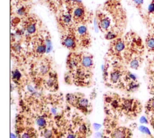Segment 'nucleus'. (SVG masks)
<instances>
[{"instance_id":"4468645a","label":"nucleus","mask_w":154,"mask_h":138,"mask_svg":"<svg viewBox=\"0 0 154 138\" xmlns=\"http://www.w3.org/2000/svg\"><path fill=\"white\" fill-rule=\"evenodd\" d=\"M125 49V42L121 39H116L113 40L110 45V52L112 55H119Z\"/></svg>"},{"instance_id":"a878e982","label":"nucleus","mask_w":154,"mask_h":138,"mask_svg":"<svg viewBox=\"0 0 154 138\" xmlns=\"http://www.w3.org/2000/svg\"><path fill=\"white\" fill-rule=\"evenodd\" d=\"M132 1H133V2H134L137 6L140 5L142 4L141 0H132Z\"/></svg>"},{"instance_id":"f8f14e48","label":"nucleus","mask_w":154,"mask_h":138,"mask_svg":"<svg viewBox=\"0 0 154 138\" xmlns=\"http://www.w3.org/2000/svg\"><path fill=\"white\" fill-rule=\"evenodd\" d=\"M58 22L63 27L66 28L67 30L73 28V20L72 16L71 13L68 10L64 11L60 14Z\"/></svg>"},{"instance_id":"dca6fc26","label":"nucleus","mask_w":154,"mask_h":138,"mask_svg":"<svg viewBox=\"0 0 154 138\" xmlns=\"http://www.w3.org/2000/svg\"><path fill=\"white\" fill-rule=\"evenodd\" d=\"M17 7H19L17 8L16 13L17 14L18 16H20V17L26 18L29 16L28 13L29 11V5L27 4L17 5Z\"/></svg>"},{"instance_id":"9b49d317","label":"nucleus","mask_w":154,"mask_h":138,"mask_svg":"<svg viewBox=\"0 0 154 138\" xmlns=\"http://www.w3.org/2000/svg\"><path fill=\"white\" fill-rule=\"evenodd\" d=\"M97 24L99 29L103 33H106L111 29V19L106 14L99 12L97 14Z\"/></svg>"},{"instance_id":"0eeeda50","label":"nucleus","mask_w":154,"mask_h":138,"mask_svg":"<svg viewBox=\"0 0 154 138\" xmlns=\"http://www.w3.org/2000/svg\"><path fill=\"white\" fill-rule=\"evenodd\" d=\"M61 43L65 48L72 51L76 49L78 42L75 28H72L67 30L66 33L61 37Z\"/></svg>"},{"instance_id":"4be33fe9","label":"nucleus","mask_w":154,"mask_h":138,"mask_svg":"<svg viewBox=\"0 0 154 138\" xmlns=\"http://www.w3.org/2000/svg\"><path fill=\"white\" fill-rule=\"evenodd\" d=\"M147 10H148V13L149 14L154 13V0H152V2L149 5Z\"/></svg>"},{"instance_id":"ddd939ff","label":"nucleus","mask_w":154,"mask_h":138,"mask_svg":"<svg viewBox=\"0 0 154 138\" xmlns=\"http://www.w3.org/2000/svg\"><path fill=\"white\" fill-rule=\"evenodd\" d=\"M17 131L19 138H38V137L37 130L30 126L19 128Z\"/></svg>"},{"instance_id":"f257e3e1","label":"nucleus","mask_w":154,"mask_h":138,"mask_svg":"<svg viewBox=\"0 0 154 138\" xmlns=\"http://www.w3.org/2000/svg\"><path fill=\"white\" fill-rule=\"evenodd\" d=\"M90 133L89 126L79 117H76L63 132L66 138H88Z\"/></svg>"},{"instance_id":"412c9836","label":"nucleus","mask_w":154,"mask_h":138,"mask_svg":"<svg viewBox=\"0 0 154 138\" xmlns=\"http://www.w3.org/2000/svg\"><path fill=\"white\" fill-rule=\"evenodd\" d=\"M146 108L148 111H154V98L150 99L147 104Z\"/></svg>"},{"instance_id":"f3484780","label":"nucleus","mask_w":154,"mask_h":138,"mask_svg":"<svg viewBox=\"0 0 154 138\" xmlns=\"http://www.w3.org/2000/svg\"><path fill=\"white\" fill-rule=\"evenodd\" d=\"M11 78L14 83L18 85H21L23 82V78L22 74L20 71L17 69H15L12 71Z\"/></svg>"},{"instance_id":"6e6552de","label":"nucleus","mask_w":154,"mask_h":138,"mask_svg":"<svg viewBox=\"0 0 154 138\" xmlns=\"http://www.w3.org/2000/svg\"><path fill=\"white\" fill-rule=\"evenodd\" d=\"M38 19L34 16H30L25 18L22 24L23 31L29 36H36L38 30Z\"/></svg>"},{"instance_id":"2eb2a0df","label":"nucleus","mask_w":154,"mask_h":138,"mask_svg":"<svg viewBox=\"0 0 154 138\" xmlns=\"http://www.w3.org/2000/svg\"><path fill=\"white\" fill-rule=\"evenodd\" d=\"M80 64L85 69L92 71L94 67L93 56L87 52L80 53Z\"/></svg>"},{"instance_id":"1a4fd4ad","label":"nucleus","mask_w":154,"mask_h":138,"mask_svg":"<svg viewBox=\"0 0 154 138\" xmlns=\"http://www.w3.org/2000/svg\"><path fill=\"white\" fill-rule=\"evenodd\" d=\"M107 138H131L132 132L125 127H116L111 129Z\"/></svg>"},{"instance_id":"aec40b11","label":"nucleus","mask_w":154,"mask_h":138,"mask_svg":"<svg viewBox=\"0 0 154 138\" xmlns=\"http://www.w3.org/2000/svg\"><path fill=\"white\" fill-rule=\"evenodd\" d=\"M146 45L150 49H154V37H149L146 40Z\"/></svg>"},{"instance_id":"393cba45","label":"nucleus","mask_w":154,"mask_h":138,"mask_svg":"<svg viewBox=\"0 0 154 138\" xmlns=\"http://www.w3.org/2000/svg\"><path fill=\"white\" fill-rule=\"evenodd\" d=\"M119 1H120V0H106V3H108L109 5H113L116 4L117 3H119Z\"/></svg>"},{"instance_id":"7ed1b4c3","label":"nucleus","mask_w":154,"mask_h":138,"mask_svg":"<svg viewBox=\"0 0 154 138\" xmlns=\"http://www.w3.org/2000/svg\"><path fill=\"white\" fill-rule=\"evenodd\" d=\"M52 63L48 57L38 59L32 67L33 76L37 81H43L48 77L52 71Z\"/></svg>"},{"instance_id":"20e7f679","label":"nucleus","mask_w":154,"mask_h":138,"mask_svg":"<svg viewBox=\"0 0 154 138\" xmlns=\"http://www.w3.org/2000/svg\"><path fill=\"white\" fill-rule=\"evenodd\" d=\"M125 72H124L119 67H112L111 70L106 72V83L110 86L115 87H122L123 86V77Z\"/></svg>"},{"instance_id":"f03ea898","label":"nucleus","mask_w":154,"mask_h":138,"mask_svg":"<svg viewBox=\"0 0 154 138\" xmlns=\"http://www.w3.org/2000/svg\"><path fill=\"white\" fill-rule=\"evenodd\" d=\"M66 99L70 105L76 108L84 114H88L91 111V104L81 93H68L66 96Z\"/></svg>"},{"instance_id":"a211bd4d","label":"nucleus","mask_w":154,"mask_h":138,"mask_svg":"<svg viewBox=\"0 0 154 138\" xmlns=\"http://www.w3.org/2000/svg\"><path fill=\"white\" fill-rule=\"evenodd\" d=\"M117 33L114 31L112 29H110L109 31H108L107 32L105 33V39H107V40H114L116 39L117 37Z\"/></svg>"},{"instance_id":"cd10ccee","label":"nucleus","mask_w":154,"mask_h":138,"mask_svg":"<svg viewBox=\"0 0 154 138\" xmlns=\"http://www.w3.org/2000/svg\"><path fill=\"white\" fill-rule=\"evenodd\" d=\"M141 3L143 4V0H141Z\"/></svg>"},{"instance_id":"423d86ee","label":"nucleus","mask_w":154,"mask_h":138,"mask_svg":"<svg viewBox=\"0 0 154 138\" xmlns=\"http://www.w3.org/2000/svg\"><path fill=\"white\" fill-rule=\"evenodd\" d=\"M48 51L46 39L42 36H35L32 41L31 49V54L38 59L43 58L44 54Z\"/></svg>"},{"instance_id":"5701e85b","label":"nucleus","mask_w":154,"mask_h":138,"mask_svg":"<svg viewBox=\"0 0 154 138\" xmlns=\"http://www.w3.org/2000/svg\"><path fill=\"white\" fill-rule=\"evenodd\" d=\"M11 1H13L14 3L17 5H20V4H27L28 2H30L31 0H11Z\"/></svg>"},{"instance_id":"6ab92c4d","label":"nucleus","mask_w":154,"mask_h":138,"mask_svg":"<svg viewBox=\"0 0 154 138\" xmlns=\"http://www.w3.org/2000/svg\"><path fill=\"white\" fill-rule=\"evenodd\" d=\"M129 66L132 69H137L140 66V61L137 58H132L129 62Z\"/></svg>"},{"instance_id":"b1692460","label":"nucleus","mask_w":154,"mask_h":138,"mask_svg":"<svg viewBox=\"0 0 154 138\" xmlns=\"http://www.w3.org/2000/svg\"><path fill=\"white\" fill-rule=\"evenodd\" d=\"M140 130L141 132H143V133H145V134H149V135L150 134V131H149V129H148L147 127H146L141 126V127H140Z\"/></svg>"},{"instance_id":"9d476101","label":"nucleus","mask_w":154,"mask_h":138,"mask_svg":"<svg viewBox=\"0 0 154 138\" xmlns=\"http://www.w3.org/2000/svg\"><path fill=\"white\" fill-rule=\"evenodd\" d=\"M42 84L47 90L51 92H56L58 89V81L57 74L52 71Z\"/></svg>"},{"instance_id":"39448f33","label":"nucleus","mask_w":154,"mask_h":138,"mask_svg":"<svg viewBox=\"0 0 154 138\" xmlns=\"http://www.w3.org/2000/svg\"><path fill=\"white\" fill-rule=\"evenodd\" d=\"M139 102L134 99L122 98L120 113H123L128 116H135L140 111Z\"/></svg>"},{"instance_id":"bb28decb","label":"nucleus","mask_w":154,"mask_h":138,"mask_svg":"<svg viewBox=\"0 0 154 138\" xmlns=\"http://www.w3.org/2000/svg\"><path fill=\"white\" fill-rule=\"evenodd\" d=\"M152 93L154 94V86L152 87Z\"/></svg>"}]
</instances>
